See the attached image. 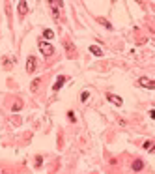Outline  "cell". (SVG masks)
Wrapping results in <instances>:
<instances>
[{"instance_id": "e0dca14e", "label": "cell", "mask_w": 155, "mask_h": 174, "mask_svg": "<svg viewBox=\"0 0 155 174\" xmlns=\"http://www.w3.org/2000/svg\"><path fill=\"white\" fill-rule=\"evenodd\" d=\"M39 165H41V157L38 156V157H36V167H39Z\"/></svg>"}, {"instance_id": "7c38bea8", "label": "cell", "mask_w": 155, "mask_h": 174, "mask_svg": "<svg viewBox=\"0 0 155 174\" xmlns=\"http://www.w3.org/2000/svg\"><path fill=\"white\" fill-rule=\"evenodd\" d=\"M43 36H45V38H47V39H51V38H54V32H52V30H49V28H47V30H45V32H43Z\"/></svg>"}, {"instance_id": "30bf717a", "label": "cell", "mask_w": 155, "mask_h": 174, "mask_svg": "<svg viewBox=\"0 0 155 174\" xmlns=\"http://www.w3.org/2000/svg\"><path fill=\"white\" fill-rule=\"evenodd\" d=\"M64 82H65V77H62V75H60V77L56 79V82H54V86H52V88H54V90H58V88H60V86H62Z\"/></svg>"}, {"instance_id": "2e32d148", "label": "cell", "mask_w": 155, "mask_h": 174, "mask_svg": "<svg viewBox=\"0 0 155 174\" xmlns=\"http://www.w3.org/2000/svg\"><path fill=\"white\" fill-rule=\"evenodd\" d=\"M21 107H23V105H21V103H15V105H13V111H19Z\"/></svg>"}, {"instance_id": "8fae6325", "label": "cell", "mask_w": 155, "mask_h": 174, "mask_svg": "<svg viewBox=\"0 0 155 174\" xmlns=\"http://www.w3.org/2000/svg\"><path fill=\"white\" fill-rule=\"evenodd\" d=\"M90 52H92V54H95V56H101V54H103V51L99 49L97 45H92V47H90Z\"/></svg>"}, {"instance_id": "277c9868", "label": "cell", "mask_w": 155, "mask_h": 174, "mask_svg": "<svg viewBox=\"0 0 155 174\" xmlns=\"http://www.w3.org/2000/svg\"><path fill=\"white\" fill-rule=\"evenodd\" d=\"M26 71H28V73L36 71V58H34V56H30V58L26 60Z\"/></svg>"}, {"instance_id": "6da1fadb", "label": "cell", "mask_w": 155, "mask_h": 174, "mask_svg": "<svg viewBox=\"0 0 155 174\" xmlns=\"http://www.w3.org/2000/svg\"><path fill=\"white\" fill-rule=\"evenodd\" d=\"M39 51L45 54V56H51V54H54V47L51 45V43H45V41H39Z\"/></svg>"}, {"instance_id": "52a82bcc", "label": "cell", "mask_w": 155, "mask_h": 174, "mask_svg": "<svg viewBox=\"0 0 155 174\" xmlns=\"http://www.w3.org/2000/svg\"><path fill=\"white\" fill-rule=\"evenodd\" d=\"M144 169V161L142 159H135L133 161V170H142Z\"/></svg>"}, {"instance_id": "4fadbf2b", "label": "cell", "mask_w": 155, "mask_h": 174, "mask_svg": "<svg viewBox=\"0 0 155 174\" xmlns=\"http://www.w3.org/2000/svg\"><path fill=\"white\" fill-rule=\"evenodd\" d=\"M39 82H41L39 79H36L34 82H32V92H36V90H38V86H39Z\"/></svg>"}, {"instance_id": "ba28073f", "label": "cell", "mask_w": 155, "mask_h": 174, "mask_svg": "<svg viewBox=\"0 0 155 174\" xmlns=\"http://www.w3.org/2000/svg\"><path fill=\"white\" fill-rule=\"evenodd\" d=\"M26 12H28V4L23 0V2H19V13L21 15H26Z\"/></svg>"}, {"instance_id": "5b68a950", "label": "cell", "mask_w": 155, "mask_h": 174, "mask_svg": "<svg viewBox=\"0 0 155 174\" xmlns=\"http://www.w3.org/2000/svg\"><path fill=\"white\" fill-rule=\"evenodd\" d=\"M144 150L150 152V154H155V140H146L144 142Z\"/></svg>"}, {"instance_id": "5bb4252c", "label": "cell", "mask_w": 155, "mask_h": 174, "mask_svg": "<svg viewBox=\"0 0 155 174\" xmlns=\"http://www.w3.org/2000/svg\"><path fill=\"white\" fill-rule=\"evenodd\" d=\"M81 101H88V92H82L81 94Z\"/></svg>"}, {"instance_id": "ac0fdd59", "label": "cell", "mask_w": 155, "mask_h": 174, "mask_svg": "<svg viewBox=\"0 0 155 174\" xmlns=\"http://www.w3.org/2000/svg\"><path fill=\"white\" fill-rule=\"evenodd\" d=\"M150 116H151L153 120H155V109H151V111H150Z\"/></svg>"}, {"instance_id": "9a60e30c", "label": "cell", "mask_w": 155, "mask_h": 174, "mask_svg": "<svg viewBox=\"0 0 155 174\" xmlns=\"http://www.w3.org/2000/svg\"><path fill=\"white\" fill-rule=\"evenodd\" d=\"M68 118H69L71 122H75V112H73V111H69V112H68Z\"/></svg>"}, {"instance_id": "8992f818", "label": "cell", "mask_w": 155, "mask_h": 174, "mask_svg": "<svg viewBox=\"0 0 155 174\" xmlns=\"http://www.w3.org/2000/svg\"><path fill=\"white\" fill-rule=\"evenodd\" d=\"M108 101H110V103H114V105H120V107H121V103H124V99H121L120 95H112V94L108 95Z\"/></svg>"}, {"instance_id": "9c48e42d", "label": "cell", "mask_w": 155, "mask_h": 174, "mask_svg": "<svg viewBox=\"0 0 155 174\" xmlns=\"http://www.w3.org/2000/svg\"><path fill=\"white\" fill-rule=\"evenodd\" d=\"M51 6L54 8V9H52L54 17H58V9H56V8H62V2H56V0H52V2H51Z\"/></svg>"}, {"instance_id": "7a4b0ae2", "label": "cell", "mask_w": 155, "mask_h": 174, "mask_svg": "<svg viewBox=\"0 0 155 174\" xmlns=\"http://www.w3.org/2000/svg\"><path fill=\"white\" fill-rule=\"evenodd\" d=\"M138 84L142 86V88H150V90H153V88H155V82H153V81H150L148 77H140V79H138Z\"/></svg>"}, {"instance_id": "3957f363", "label": "cell", "mask_w": 155, "mask_h": 174, "mask_svg": "<svg viewBox=\"0 0 155 174\" xmlns=\"http://www.w3.org/2000/svg\"><path fill=\"white\" fill-rule=\"evenodd\" d=\"M64 47H65V51H68V56H69V58H75V47H73V43H71L69 39L64 41Z\"/></svg>"}]
</instances>
